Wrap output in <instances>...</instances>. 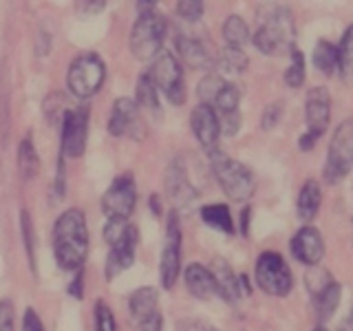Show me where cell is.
Wrapping results in <instances>:
<instances>
[{
	"instance_id": "cell-1",
	"label": "cell",
	"mask_w": 353,
	"mask_h": 331,
	"mask_svg": "<svg viewBox=\"0 0 353 331\" xmlns=\"http://www.w3.org/2000/svg\"><path fill=\"white\" fill-rule=\"evenodd\" d=\"M53 254L60 270L77 272L84 270L88 257V228L86 217L80 208H71L58 217L53 225Z\"/></svg>"
},
{
	"instance_id": "cell-2",
	"label": "cell",
	"mask_w": 353,
	"mask_h": 331,
	"mask_svg": "<svg viewBox=\"0 0 353 331\" xmlns=\"http://www.w3.org/2000/svg\"><path fill=\"white\" fill-rule=\"evenodd\" d=\"M104 239L110 248L106 257V265H104V276H106V281H113L115 276L126 272L130 265L135 263L139 232H137V225H132L130 221L106 219Z\"/></svg>"
},
{
	"instance_id": "cell-3",
	"label": "cell",
	"mask_w": 353,
	"mask_h": 331,
	"mask_svg": "<svg viewBox=\"0 0 353 331\" xmlns=\"http://www.w3.org/2000/svg\"><path fill=\"white\" fill-rule=\"evenodd\" d=\"M210 154V166L221 185V190L225 197L234 203H245L256 192V177L248 168L245 163L232 159L230 154L221 152L219 148L208 152Z\"/></svg>"
},
{
	"instance_id": "cell-4",
	"label": "cell",
	"mask_w": 353,
	"mask_h": 331,
	"mask_svg": "<svg viewBox=\"0 0 353 331\" xmlns=\"http://www.w3.org/2000/svg\"><path fill=\"white\" fill-rule=\"evenodd\" d=\"M294 38L296 27L292 11L287 7H274L259 27V31L254 33L252 42L265 55H281L294 49Z\"/></svg>"
},
{
	"instance_id": "cell-5",
	"label": "cell",
	"mask_w": 353,
	"mask_h": 331,
	"mask_svg": "<svg viewBox=\"0 0 353 331\" xmlns=\"http://www.w3.org/2000/svg\"><path fill=\"white\" fill-rule=\"evenodd\" d=\"M165 31H168V25H165V18L159 14L157 9L139 14L135 25H132V31H130L132 55L141 62H148L152 58H157V55L161 53V47H163Z\"/></svg>"
},
{
	"instance_id": "cell-6",
	"label": "cell",
	"mask_w": 353,
	"mask_h": 331,
	"mask_svg": "<svg viewBox=\"0 0 353 331\" xmlns=\"http://www.w3.org/2000/svg\"><path fill=\"white\" fill-rule=\"evenodd\" d=\"M106 64L97 53H82L71 62L66 71V88L77 99H88L104 84Z\"/></svg>"
},
{
	"instance_id": "cell-7",
	"label": "cell",
	"mask_w": 353,
	"mask_h": 331,
	"mask_svg": "<svg viewBox=\"0 0 353 331\" xmlns=\"http://www.w3.org/2000/svg\"><path fill=\"white\" fill-rule=\"evenodd\" d=\"M305 119H307V130L298 139V148L301 150H312L316 141L327 132L329 121H331V93L327 86H314L307 91L305 99Z\"/></svg>"
},
{
	"instance_id": "cell-8",
	"label": "cell",
	"mask_w": 353,
	"mask_h": 331,
	"mask_svg": "<svg viewBox=\"0 0 353 331\" xmlns=\"http://www.w3.org/2000/svg\"><path fill=\"white\" fill-rule=\"evenodd\" d=\"M353 168V121L345 119L336 128L334 137L329 143L327 163H325V181L336 185L347 179Z\"/></svg>"
},
{
	"instance_id": "cell-9",
	"label": "cell",
	"mask_w": 353,
	"mask_h": 331,
	"mask_svg": "<svg viewBox=\"0 0 353 331\" xmlns=\"http://www.w3.org/2000/svg\"><path fill=\"white\" fill-rule=\"evenodd\" d=\"M256 285L265 294L285 298L294 287V276L279 252H263L256 259Z\"/></svg>"
},
{
	"instance_id": "cell-10",
	"label": "cell",
	"mask_w": 353,
	"mask_h": 331,
	"mask_svg": "<svg viewBox=\"0 0 353 331\" xmlns=\"http://www.w3.org/2000/svg\"><path fill=\"white\" fill-rule=\"evenodd\" d=\"M157 91H161L165 97L170 99L174 106L185 104V77L181 71V64L176 60V55H172L170 51H161L157 58H154L152 69L148 71Z\"/></svg>"
},
{
	"instance_id": "cell-11",
	"label": "cell",
	"mask_w": 353,
	"mask_h": 331,
	"mask_svg": "<svg viewBox=\"0 0 353 331\" xmlns=\"http://www.w3.org/2000/svg\"><path fill=\"white\" fill-rule=\"evenodd\" d=\"M88 121H91V108L77 106L66 108L60 121V152L69 159H77L84 154L88 139Z\"/></svg>"
},
{
	"instance_id": "cell-12",
	"label": "cell",
	"mask_w": 353,
	"mask_h": 331,
	"mask_svg": "<svg viewBox=\"0 0 353 331\" xmlns=\"http://www.w3.org/2000/svg\"><path fill=\"white\" fill-rule=\"evenodd\" d=\"M181 272V221L176 212L165 219V239L159 261V279L163 290H172Z\"/></svg>"
},
{
	"instance_id": "cell-13",
	"label": "cell",
	"mask_w": 353,
	"mask_h": 331,
	"mask_svg": "<svg viewBox=\"0 0 353 331\" xmlns=\"http://www.w3.org/2000/svg\"><path fill=\"white\" fill-rule=\"evenodd\" d=\"M135 205H137V185L132 174L130 172L117 174L102 197V212L106 214V219L128 221L130 214L135 212Z\"/></svg>"
},
{
	"instance_id": "cell-14",
	"label": "cell",
	"mask_w": 353,
	"mask_h": 331,
	"mask_svg": "<svg viewBox=\"0 0 353 331\" xmlns=\"http://www.w3.org/2000/svg\"><path fill=\"white\" fill-rule=\"evenodd\" d=\"M292 254L296 261H301L307 268L320 265L325 259V239L320 234V230L314 225H305L294 234L292 239Z\"/></svg>"
},
{
	"instance_id": "cell-15",
	"label": "cell",
	"mask_w": 353,
	"mask_h": 331,
	"mask_svg": "<svg viewBox=\"0 0 353 331\" xmlns=\"http://www.w3.org/2000/svg\"><path fill=\"white\" fill-rule=\"evenodd\" d=\"M165 192L170 194L174 205H179V208L190 205L199 197L196 188L192 185L190 177H188L185 163L181 157H174L168 166V170H165Z\"/></svg>"
},
{
	"instance_id": "cell-16",
	"label": "cell",
	"mask_w": 353,
	"mask_h": 331,
	"mask_svg": "<svg viewBox=\"0 0 353 331\" xmlns=\"http://www.w3.org/2000/svg\"><path fill=\"white\" fill-rule=\"evenodd\" d=\"M190 128L194 132V137L199 139V143H201L208 152L216 150L221 128H219V117L212 106L199 104L190 113Z\"/></svg>"
},
{
	"instance_id": "cell-17",
	"label": "cell",
	"mask_w": 353,
	"mask_h": 331,
	"mask_svg": "<svg viewBox=\"0 0 353 331\" xmlns=\"http://www.w3.org/2000/svg\"><path fill=\"white\" fill-rule=\"evenodd\" d=\"M183 281L188 292L199 301H212L219 296V287L214 283V276L203 263H190L183 272Z\"/></svg>"
},
{
	"instance_id": "cell-18",
	"label": "cell",
	"mask_w": 353,
	"mask_h": 331,
	"mask_svg": "<svg viewBox=\"0 0 353 331\" xmlns=\"http://www.w3.org/2000/svg\"><path fill=\"white\" fill-rule=\"evenodd\" d=\"M174 47H176V53H179V58L188 66H192V69L208 71V69H212V66H214L212 55L208 53L205 44L201 40H196L192 36H185V33H176Z\"/></svg>"
},
{
	"instance_id": "cell-19",
	"label": "cell",
	"mask_w": 353,
	"mask_h": 331,
	"mask_svg": "<svg viewBox=\"0 0 353 331\" xmlns=\"http://www.w3.org/2000/svg\"><path fill=\"white\" fill-rule=\"evenodd\" d=\"M139 108L132 97H117L113 104V113L108 119V132L113 137H121L137 124Z\"/></svg>"
},
{
	"instance_id": "cell-20",
	"label": "cell",
	"mask_w": 353,
	"mask_h": 331,
	"mask_svg": "<svg viewBox=\"0 0 353 331\" xmlns=\"http://www.w3.org/2000/svg\"><path fill=\"white\" fill-rule=\"evenodd\" d=\"M210 272H212L214 283L219 287V298H223L230 305H236L241 298V290H239V274H234L232 265L225 259H214Z\"/></svg>"
},
{
	"instance_id": "cell-21",
	"label": "cell",
	"mask_w": 353,
	"mask_h": 331,
	"mask_svg": "<svg viewBox=\"0 0 353 331\" xmlns=\"http://www.w3.org/2000/svg\"><path fill=\"white\" fill-rule=\"evenodd\" d=\"M157 303H159V292L154 290V287H139V290H135L128 298L130 318L139 325L146 323L148 318H152L159 312Z\"/></svg>"
},
{
	"instance_id": "cell-22",
	"label": "cell",
	"mask_w": 353,
	"mask_h": 331,
	"mask_svg": "<svg viewBox=\"0 0 353 331\" xmlns=\"http://www.w3.org/2000/svg\"><path fill=\"white\" fill-rule=\"evenodd\" d=\"M320 203H323V188L316 179H307L296 199L298 219L305 221V223H312L320 210Z\"/></svg>"
},
{
	"instance_id": "cell-23",
	"label": "cell",
	"mask_w": 353,
	"mask_h": 331,
	"mask_svg": "<svg viewBox=\"0 0 353 331\" xmlns=\"http://www.w3.org/2000/svg\"><path fill=\"white\" fill-rule=\"evenodd\" d=\"M340 298H342V285L334 279L325 290H320L316 296H312L314 301V312H316V318L320 323H327V320L336 314V309L340 305Z\"/></svg>"
},
{
	"instance_id": "cell-24",
	"label": "cell",
	"mask_w": 353,
	"mask_h": 331,
	"mask_svg": "<svg viewBox=\"0 0 353 331\" xmlns=\"http://www.w3.org/2000/svg\"><path fill=\"white\" fill-rule=\"evenodd\" d=\"M135 104L137 108L148 110L150 115L159 117L161 115V104H159V91L154 86L150 73H141L137 77V97H135Z\"/></svg>"
},
{
	"instance_id": "cell-25",
	"label": "cell",
	"mask_w": 353,
	"mask_h": 331,
	"mask_svg": "<svg viewBox=\"0 0 353 331\" xmlns=\"http://www.w3.org/2000/svg\"><path fill=\"white\" fill-rule=\"evenodd\" d=\"M201 219H203L205 225L219 230L221 234H228V237L234 234V221H232L230 208L225 203H210V205H203L201 208Z\"/></svg>"
},
{
	"instance_id": "cell-26",
	"label": "cell",
	"mask_w": 353,
	"mask_h": 331,
	"mask_svg": "<svg viewBox=\"0 0 353 331\" xmlns=\"http://www.w3.org/2000/svg\"><path fill=\"white\" fill-rule=\"evenodd\" d=\"M38 170H40V154L36 146H33L31 135H27L18 146V172L22 179L29 181L38 174Z\"/></svg>"
},
{
	"instance_id": "cell-27",
	"label": "cell",
	"mask_w": 353,
	"mask_h": 331,
	"mask_svg": "<svg viewBox=\"0 0 353 331\" xmlns=\"http://www.w3.org/2000/svg\"><path fill=\"white\" fill-rule=\"evenodd\" d=\"M223 38H225V47H236L243 49V44H248L252 40V33L248 22L241 16H228L223 22Z\"/></svg>"
},
{
	"instance_id": "cell-28",
	"label": "cell",
	"mask_w": 353,
	"mask_h": 331,
	"mask_svg": "<svg viewBox=\"0 0 353 331\" xmlns=\"http://www.w3.org/2000/svg\"><path fill=\"white\" fill-rule=\"evenodd\" d=\"M314 66L325 75H334L338 71V53L336 44L329 40H318L314 47Z\"/></svg>"
},
{
	"instance_id": "cell-29",
	"label": "cell",
	"mask_w": 353,
	"mask_h": 331,
	"mask_svg": "<svg viewBox=\"0 0 353 331\" xmlns=\"http://www.w3.org/2000/svg\"><path fill=\"white\" fill-rule=\"evenodd\" d=\"M216 64L221 66V71L225 73H234V75H241L243 71L248 69V55L243 53V49H236V47H223L219 53V60Z\"/></svg>"
},
{
	"instance_id": "cell-30",
	"label": "cell",
	"mask_w": 353,
	"mask_h": 331,
	"mask_svg": "<svg viewBox=\"0 0 353 331\" xmlns=\"http://www.w3.org/2000/svg\"><path fill=\"white\" fill-rule=\"evenodd\" d=\"M239 102H241V93H239V86L225 82V86L221 88V93L214 99V113L216 115H230V113H236L239 110Z\"/></svg>"
},
{
	"instance_id": "cell-31",
	"label": "cell",
	"mask_w": 353,
	"mask_h": 331,
	"mask_svg": "<svg viewBox=\"0 0 353 331\" xmlns=\"http://www.w3.org/2000/svg\"><path fill=\"white\" fill-rule=\"evenodd\" d=\"M353 27H347L345 33H342V40L336 47L338 53V73L342 80H347L351 73V62H353Z\"/></svg>"
},
{
	"instance_id": "cell-32",
	"label": "cell",
	"mask_w": 353,
	"mask_h": 331,
	"mask_svg": "<svg viewBox=\"0 0 353 331\" xmlns=\"http://www.w3.org/2000/svg\"><path fill=\"white\" fill-rule=\"evenodd\" d=\"M225 82H228L225 77H221L216 73H208L203 80L199 82V86H196V95H199V99H201V104L212 106L216 95L221 93V88L225 86Z\"/></svg>"
},
{
	"instance_id": "cell-33",
	"label": "cell",
	"mask_w": 353,
	"mask_h": 331,
	"mask_svg": "<svg viewBox=\"0 0 353 331\" xmlns=\"http://www.w3.org/2000/svg\"><path fill=\"white\" fill-rule=\"evenodd\" d=\"M290 58H292V62L285 71V82L292 88H301L305 84V53L294 47L290 51Z\"/></svg>"
},
{
	"instance_id": "cell-34",
	"label": "cell",
	"mask_w": 353,
	"mask_h": 331,
	"mask_svg": "<svg viewBox=\"0 0 353 331\" xmlns=\"http://www.w3.org/2000/svg\"><path fill=\"white\" fill-rule=\"evenodd\" d=\"M334 281V276H331L325 268H318V265H314V268H309L307 274H305V285H307V292L316 296L320 290H325V287Z\"/></svg>"
},
{
	"instance_id": "cell-35",
	"label": "cell",
	"mask_w": 353,
	"mask_h": 331,
	"mask_svg": "<svg viewBox=\"0 0 353 331\" xmlns=\"http://www.w3.org/2000/svg\"><path fill=\"white\" fill-rule=\"evenodd\" d=\"M95 331H117V320L113 309H110L102 298L95 301Z\"/></svg>"
},
{
	"instance_id": "cell-36",
	"label": "cell",
	"mask_w": 353,
	"mask_h": 331,
	"mask_svg": "<svg viewBox=\"0 0 353 331\" xmlns=\"http://www.w3.org/2000/svg\"><path fill=\"white\" fill-rule=\"evenodd\" d=\"M203 11H205V7H203L201 0H181V3L176 5V16L188 20V22L201 20Z\"/></svg>"
},
{
	"instance_id": "cell-37",
	"label": "cell",
	"mask_w": 353,
	"mask_h": 331,
	"mask_svg": "<svg viewBox=\"0 0 353 331\" xmlns=\"http://www.w3.org/2000/svg\"><path fill=\"white\" fill-rule=\"evenodd\" d=\"M20 228H22V239H25V248H27L29 265H31V270L36 272V257H33V225H31L29 210H22V217H20Z\"/></svg>"
},
{
	"instance_id": "cell-38",
	"label": "cell",
	"mask_w": 353,
	"mask_h": 331,
	"mask_svg": "<svg viewBox=\"0 0 353 331\" xmlns=\"http://www.w3.org/2000/svg\"><path fill=\"white\" fill-rule=\"evenodd\" d=\"M0 331H16V309L9 298L0 301Z\"/></svg>"
},
{
	"instance_id": "cell-39",
	"label": "cell",
	"mask_w": 353,
	"mask_h": 331,
	"mask_svg": "<svg viewBox=\"0 0 353 331\" xmlns=\"http://www.w3.org/2000/svg\"><path fill=\"white\" fill-rule=\"evenodd\" d=\"M283 115V104L281 102H272L265 106L263 115H261V128L263 130H272L276 124H279V119Z\"/></svg>"
},
{
	"instance_id": "cell-40",
	"label": "cell",
	"mask_w": 353,
	"mask_h": 331,
	"mask_svg": "<svg viewBox=\"0 0 353 331\" xmlns=\"http://www.w3.org/2000/svg\"><path fill=\"white\" fill-rule=\"evenodd\" d=\"M22 331H47L42 325V318L33 307L25 309V316H22Z\"/></svg>"
},
{
	"instance_id": "cell-41",
	"label": "cell",
	"mask_w": 353,
	"mask_h": 331,
	"mask_svg": "<svg viewBox=\"0 0 353 331\" xmlns=\"http://www.w3.org/2000/svg\"><path fill=\"white\" fill-rule=\"evenodd\" d=\"M66 294L77 298V301H82V298H84V270L75 272V276L71 279L69 287H66Z\"/></svg>"
},
{
	"instance_id": "cell-42",
	"label": "cell",
	"mask_w": 353,
	"mask_h": 331,
	"mask_svg": "<svg viewBox=\"0 0 353 331\" xmlns=\"http://www.w3.org/2000/svg\"><path fill=\"white\" fill-rule=\"evenodd\" d=\"M163 329V316L157 312L152 318H148L146 323H141V331H161Z\"/></svg>"
},
{
	"instance_id": "cell-43",
	"label": "cell",
	"mask_w": 353,
	"mask_h": 331,
	"mask_svg": "<svg viewBox=\"0 0 353 331\" xmlns=\"http://www.w3.org/2000/svg\"><path fill=\"white\" fill-rule=\"evenodd\" d=\"M77 9H80L82 14H97V11L106 9V3L104 0H91V3H80Z\"/></svg>"
},
{
	"instance_id": "cell-44",
	"label": "cell",
	"mask_w": 353,
	"mask_h": 331,
	"mask_svg": "<svg viewBox=\"0 0 353 331\" xmlns=\"http://www.w3.org/2000/svg\"><path fill=\"white\" fill-rule=\"evenodd\" d=\"M250 219H252V208H243L241 212V234L243 237H250Z\"/></svg>"
},
{
	"instance_id": "cell-45",
	"label": "cell",
	"mask_w": 353,
	"mask_h": 331,
	"mask_svg": "<svg viewBox=\"0 0 353 331\" xmlns=\"http://www.w3.org/2000/svg\"><path fill=\"white\" fill-rule=\"evenodd\" d=\"M239 290L241 294H252V287H250V279H248V274H239Z\"/></svg>"
},
{
	"instance_id": "cell-46",
	"label": "cell",
	"mask_w": 353,
	"mask_h": 331,
	"mask_svg": "<svg viewBox=\"0 0 353 331\" xmlns=\"http://www.w3.org/2000/svg\"><path fill=\"white\" fill-rule=\"evenodd\" d=\"M150 210L154 217L161 214V201H159V194H150Z\"/></svg>"
},
{
	"instance_id": "cell-47",
	"label": "cell",
	"mask_w": 353,
	"mask_h": 331,
	"mask_svg": "<svg viewBox=\"0 0 353 331\" xmlns=\"http://www.w3.org/2000/svg\"><path fill=\"white\" fill-rule=\"evenodd\" d=\"M312 331H329V329H327L325 325H320V327H316V329H312Z\"/></svg>"
},
{
	"instance_id": "cell-48",
	"label": "cell",
	"mask_w": 353,
	"mask_h": 331,
	"mask_svg": "<svg viewBox=\"0 0 353 331\" xmlns=\"http://www.w3.org/2000/svg\"><path fill=\"white\" fill-rule=\"evenodd\" d=\"M205 331H219V329H214V327H212V329H205Z\"/></svg>"
}]
</instances>
